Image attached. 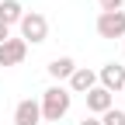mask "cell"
Instances as JSON below:
<instances>
[{"label": "cell", "instance_id": "13", "mask_svg": "<svg viewBox=\"0 0 125 125\" xmlns=\"http://www.w3.org/2000/svg\"><path fill=\"white\" fill-rule=\"evenodd\" d=\"M7 38H10V28H7V24H0V45H4Z\"/></svg>", "mask_w": 125, "mask_h": 125}, {"label": "cell", "instance_id": "5", "mask_svg": "<svg viewBox=\"0 0 125 125\" xmlns=\"http://www.w3.org/2000/svg\"><path fill=\"white\" fill-rule=\"evenodd\" d=\"M24 56H28L24 38H7L0 45V66H18V62H24Z\"/></svg>", "mask_w": 125, "mask_h": 125}, {"label": "cell", "instance_id": "8", "mask_svg": "<svg viewBox=\"0 0 125 125\" xmlns=\"http://www.w3.org/2000/svg\"><path fill=\"white\" fill-rule=\"evenodd\" d=\"M83 97H87V111H94V115H104L108 108H115V94H108L104 87H94V90H87Z\"/></svg>", "mask_w": 125, "mask_h": 125}, {"label": "cell", "instance_id": "2", "mask_svg": "<svg viewBox=\"0 0 125 125\" xmlns=\"http://www.w3.org/2000/svg\"><path fill=\"white\" fill-rule=\"evenodd\" d=\"M18 28H21V38L31 42V45H38V42L49 38V21H45V14H38V10H24Z\"/></svg>", "mask_w": 125, "mask_h": 125}, {"label": "cell", "instance_id": "10", "mask_svg": "<svg viewBox=\"0 0 125 125\" xmlns=\"http://www.w3.org/2000/svg\"><path fill=\"white\" fill-rule=\"evenodd\" d=\"M21 14H24V7L18 4V0H0V24H18L21 21Z\"/></svg>", "mask_w": 125, "mask_h": 125}, {"label": "cell", "instance_id": "9", "mask_svg": "<svg viewBox=\"0 0 125 125\" xmlns=\"http://www.w3.org/2000/svg\"><path fill=\"white\" fill-rule=\"evenodd\" d=\"M73 70H76V62H73L70 56H56V59L49 62V76H52V80H70Z\"/></svg>", "mask_w": 125, "mask_h": 125}, {"label": "cell", "instance_id": "14", "mask_svg": "<svg viewBox=\"0 0 125 125\" xmlns=\"http://www.w3.org/2000/svg\"><path fill=\"white\" fill-rule=\"evenodd\" d=\"M76 125H101V118H83V122H76Z\"/></svg>", "mask_w": 125, "mask_h": 125}, {"label": "cell", "instance_id": "11", "mask_svg": "<svg viewBox=\"0 0 125 125\" xmlns=\"http://www.w3.org/2000/svg\"><path fill=\"white\" fill-rule=\"evenodd\" d=\"M101 125H125V111L122 108H108L101 115Z\"/></svg>", "mask_w": 125, "mask_h": 125}, {"label": "cell", "instance_id": "1", "mask_svg": "<svg viewBox=\"0 0 125 125\" xmlns=\"http://www.w3.org/2000/svg\"><path fill=\"white\" fill-rule=\"evenodd\" d=\"M70 104H73V94L66 90V87H49L42 94V101H38V108H42V122H62L70 115Z\"/></svg>", "mask_w": 125, "mask_h": 125}, {"label": "cell", "instance_id": "3", "mask_svg": "<svg viewBox=\"0 0 125 125\" xmlns=\"http://www.w3.org/2000/svg\"><path fill=\"white\" fill-rule=\"evenodd\" d=\"M97 35L101 38H125V10H111V14H97Z\"/></svg>", "mask_w": 125, "mask_h": 125}, {"label": "cell", "instance_id": "7", "mask_svg": "<svg viewBox=\"0 0 125 125\" xmlns=\"http://www.w3.org/2000/svg\"><path fill=\"white\" fill-rule=\"evenodd\" d=\"M94 87H97V73L87 70V66H76L73 76H70V94H87Z\"/></svg>", "mask_w": 125, "mask_h": 125}, {"label": "cell", "instance_id": "12", "mask_svg": "<svg viewBox=\"0 0 125 125\" xmlns=\"http://www.w3.org/2000/svg\"><path fill=\"white\" fill-rule=\"evenodd\" d=\"M97 4H101V14H111V10L125 7V0H97Z\"/></svg>", "mask_w": 125, "mask_h": 125}, {"label": "cell", "instance_id": "4", "mask_svg": "<svg viewBox=\"0 0 125 125\" xmlns=\"http://www.w3.org/2000/svg\"><path fill=\"white\" fill-rule=\"evenodd\" d=\"M97 80L108 94H115V90H125V66L122 62H104L101 73H97Z\"/></svg>", "mask_w": 125, "mask_h": 125}, {"label": "cell", "instance_id": "6", "mask_svg": "<svg viewBox=\"0 0 125 125\" xmlns=\"http://www.w3.org/2000/svg\"><path fill=\"white\" fill-rule=\"evenodd\" d=\"M38 122H42L38 101H31V97L18 101V108H14V125H38Z\"/></svg>", "mask_w": 125, "mask_h": 125}]
</instances>
